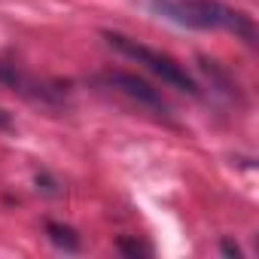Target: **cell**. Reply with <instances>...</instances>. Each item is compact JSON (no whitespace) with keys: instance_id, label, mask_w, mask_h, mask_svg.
Instances as JSON below:
<instances>
[{"instance_id":"obj_6","label":"cell","mask_w":259,"mask_h":259,"mask_svg":"<svg viewBox=\"0 0 259 259\" xmlns=\"http://www.w3.org/2000/svg\"><path fill=\"white\" fill-rule=\"evenodd\" d=\"M116 247H119L122 253H128V256H141V253H147V247H141L138 241H128V238H119Z\"/></svg>"},{"instance_id":"obj_8","label":"cell","mask_w":259,"mask_h":259,"mask_svg":"<svg viewBox=\"0 0 259 259\" xmlns=\"http://www.w3.org/2000/svg\"><path fill=\"white\" fill-rule=\"evenodd\" d=\"M0 128H10V116L7 113H0Z\"/></svg>"},{"instance_id":"obj_7","label":"cell","mask_w":259,"mask_h":259,"mask_svg":"<svg viewBox=\"0 0 259 259\" xmlns=\"http://www.w3.org/2000/svg\"><path fill=\"white\" fill-rule=\"evenodd\" d=\"M220 250H223L226 256H235V259H241V247H238V244H232L229 238H226V241L220 244Z\"/></svg>"},{"instance_id":"obj_2","label":"cell","mask_w":259,"mask_h":259,"mask_svg":"<svg viewBox=\"0 0 259 259\" xmlns=\"http://www.w3.org/2000/svg\"><path fill=\"white\" fill-rule=\"evenodd\" d=\"M104 40L119 52V55H125V58H132V61H138L141 67H147L153 76H159L165 85H171V89H177V92H186V95H201V89H198V82L171 58V55H165V52H156V49H150V46H144V43H138L135 37H125V34H119V31H104Z\"/></svg>"},{"instance_id":"obj_4","label":"cell","mask_w":259,"mask_h":259,"mask_svg":"<svg viewBox=\"0 0 259 259\" xmlns=\"http://www.w3.org/2000/svg\"><path fill=\"white\" fill-rule=\"evenodd\" d=\"M0 85H7V89H13L16 95L28 98V101H34V104H43V107H55V104H58V92H55V89H49L46 82L34 79L31 73H25V70L16 67V64H4V61H0Z\"/></svg>"},{"instance_id":"obj_5","label":"cell","mask_w":259,"mask_h":259,"mask_svg":"<svg viewBox=\"0 0 259 259\" xmlns=\"http://www.w3.org/2000/svg\"><path fill=\"white\" fill-rule=\"evenodd\" d=\"M46 235H49V241H52L55 247H61V250H67V253L79 250V235H76L70 226H61V223H46Z\"/></svg>"},{"instance_id":"obj_1","label":"cell","mask_w":259,"mask_h":259,"mask_svg":"<svg viewBox=\"0 0 259 259\" xmlns=\"http://www.w3.org/2000/svg\"><path fill=\"white\" fill-rule=\"evenodd\" d=\"M150 10L168 22H177L183 28H195V31H232L238 37H244L247 43H256V28L253 22L220 4V0H147Z\"/></svg>"},{"instance_id":"obj_3","label":"cell","mask_w":259,"mask_h":259,"mask_svg":"<svg viewBox=\"0 0 259 259\" xmlns=\"http://www.w3.org/2000/svg\"><path fill=\"white\" fill-rule=\"evenodd\" d=\"M98 82H104L107 89H113V92H119V95H125L128 101H135L138 107H147V110H153L159 119H165V122H171V113H168V104H165V98L150 85V82H144L141 76H135V73H125V70H104L101 76H98Z\"/></svg>"}]
</instances>
